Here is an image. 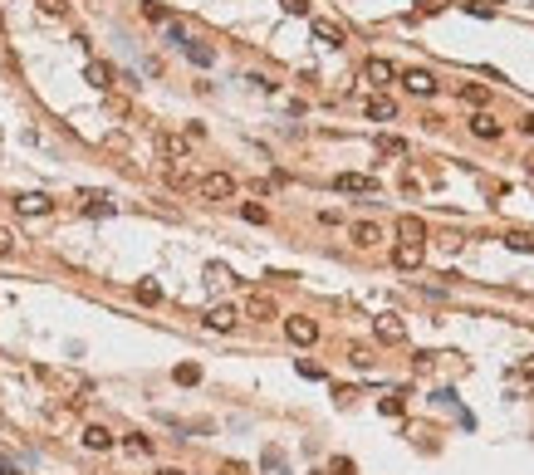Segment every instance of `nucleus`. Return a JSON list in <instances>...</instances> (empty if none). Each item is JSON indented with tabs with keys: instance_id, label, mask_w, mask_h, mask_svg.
I'll return each instance as SVG.
<instances>
[{
	"instance_id": "1",
	"label": "nucleus",
	"mask_w": 534,
	"mask_h": 475,
	"mask_svg": "<svg viewBox=\"0 0 534 475\" xmlns=\"http://www.w3.org/2000/svg\"><path fill=\"white\" fill-rule=\"evenodd\" d=\"M196 191H201L206 201H231V196H236V177H231V172H206V177L196 182Z\"/></svg>"
},
{
	"instance_id": "2",
	"label": "nucleus",
	"mask_w": 534,
	"mask_h": 475,
	"mask_svg": "<svg viewBox=\"0 0 534 475\" xmlns=\"http://www.w3.org/2000/svg\"><path fill=\"white\" fill-rule=\"evenodd\" d=\"M285 338H289L294 348H309V343H318V324L304 319V313H294V319H285Z\"/></svg>"
},
{
	"instance_id": "3",
	"label": "nucleus",
	"mask_w": 534,
	"mask_h": 475,
	"mask_svg": "<svg viewBox=\"0 0 534 475\" xmlns=\"http://www.w3.org/2000/svg\"><path fill=\"white\" fill-rule=\"evenodd\" d=\"M421 260H426V240H397V250H392L397 270H421Z\"/></svg>"
},
{
	"instance_id": "4",
	"label": "nucleus",
	"mask_w": 534,
	"mask_h": 475,
	"mask_svg": "<svg viewBox=\"0 0 534 475\" xmlns=\"http://www.w3.org/2000/svg\"><path fill=\"white\" fill-rule=\"evenodd\" d=\"M245 319L270 324V319H280V304H275L270 294H250V299H245Z\"/></svg>"
},
{
	"instance_id": "5",
	"label": "nucleus",
	"mask_w": 534,
	"mask_h": 475,
	"mask_svg": "<svg viewBox=\"0 0 534 475\" xmlns=\"http://www.w3.org/2000/svg\"><path fill=\"white\" fill-rule=\"evenodd\" d=\"M372 333H378L383 343H402V338H407V324L397 319V313H378V319H372Z\"/></svg>"
},
{
	"instance_id": "6",
	"label": "nucleus",
	"mask_w": 534,
	"mask_h": 475,
	"mask_svg": "<svg viewBox=\"0 0 534 475\" xmlns=\"http://www.w3.org/2000/svg\"><path fill=\"white\" fill-rule=\"evenodd\" d=\"M236 324H240V313H236L231 304H211V309H206V329H216V333H231Z\"/></svg>"
},
{
	"instance_id": "7",
	"label": "nucleus",
	"mask_w": 534,
	"mask_h": 475,
	"mask_svg": "<svg viewBox=\"0 0 534 475\" xmlns=\"http://www.w3.org/2000/svg\"><path fill=\"white\" fill-rule=\"evenodd\" d=\"M15 211H20V216H49L55 201H49L44 191H25V196H15Z\"/></svg>"
},
{
	"instance_id": "8",
	"label": "nucleus",
	"mask_w": 534,
	"mask_h": 475,
	"mask_svg": "<svg viewBox=\"0 0 534 475\" xmlns=\"http://www.w3.org/2000/svg\"><path fill=\"white\" fill-rule=\"evenodd\" d=\"M402 88L417 93V98H432V93H437V79L426 74V69H407V74H402Z\"/></svg>"
},
{
	"instance_id": "9",
	"label": "nucleus",
	"mask_w": 534,
	"mask_h": 475,
	"mask_svg": "<svg viewBox=\"0 0 534 475\" xmlns=\"http://www.w3.org/2000/svg\"><path fill=\"white\" fill-rule=\"evenodd\" d=\"M334 186L348 191V196H368V191H372V177H363V172H338Z\"/></svg>"
},
{
	"instance_id": "10",
	"label": "nucleus",
	"mask_w": 534,
	"mask_h": 475,
	"mask_svg": "<svg viewBox=\"0 0 534 475\" xmlns=\"http://www.w3.org/2000/svg\"><path fill=\"white\" fill-rule=\"evenodd\" d=\"M79 441H84L88 451H108V446H113V432H108V427H98V421H88Z\"/></svg>"
},
{
	"instance_id": "11",
	"label": "nucleus",
	"mask_w": 534,
	"mask_h": 475,
	"mask_svg": "<svg viewBox=\"0 0 534 475\" xmlns=\"http://www.w3.org/2000/svg\"><path fill=\"white\" fill-rule=\"evenodd\" d=\"M363 79L378 88V84H392V79H397V69H392L388 59H368V64H363Z\"/></svg>"
},
{
	"instance_id": "12",
	"label": "nucleus",
	"mask_w": 534,
	"mask_h": 475,
	"mask_svg": "<svg viewBox=\"0 0 534 475\" xmlns=\"http://www.w3.org/2000/svg\"><path fill=\"white\" fill-rule=\"evenodd\" d=\"M314 39L338 49V44H343V25H338V20H314Z\"/></svg>"
},
{
	"instance_id": "13",
	"label": "nucleus",
	"mask_w": 534,
	"mask_h": 475,
	"mask_svg": "<svg viewBox=\"0 0 534 475\" xmlns=\"http://www.w3.org/2000/svg\"><path fill=\"white\" fill-rule=\"evenodd\" d=\"M368 118L392 123V118H397V103H392V98H383V93H372V98H368Z\"/></svg>"
},
{
	"instance_id": "14",
	"label": "nucleus",
	"mask_w": 534,
	"mask_h": 475,
	"mask_svg": "<svg viewBox=\"0 0 534 475\" xmlns=\"http://www.w3.org/2000/svg\"><path fill=\"white\" fill-rule=\"evenodd\" d=\"M470 133H475L480 142H495V137H500V123H495L490 113H475V118H470Z\"/></svg>"
},
{
	"instance_id": "15",
	"label": "nucleus",
	"mask_w": 534,
	"mask_h": 475,
	"mask_svg": "<svg viewBox=\"0 0 534 475\" xmlns=\"http://www.w3.org/2000/svg\"><path fill=\"white\" fill-rule=\"evenodd\" d=\"M84 79H88L93 88H113V64H103V59H93V64L84 69Z\"/></svg>"
},
{
	"instance_id": "16",
	"label": "nucleus",
	"mask_w": 534,
	"mask_h": 475,
	"mask_svg": "<svg viewBox=\"0 0 534 475\" xmlns=\"http://www.w3.org/2000/svg\"><path fill=\"white\" fill-rule=\"evenodd\" d=\"M456 93H461V103H470V108H486V103H490V88H486V84H461Z\"/></svg>"
},
{
	"instance_id": "17",
	"label": "nucleus",
	"mask_w": 534,
	"mask_h": 475,
	"mask_svg": "<svg viewBox=\"0 0 534 475\" xmlns=\"http://www.w3.org/2000/svg\"><path fill=\"white\" fill-rule=\"evenodd\" d=\"M397 240H426V221L421 216H402L397 221Z\"/></svg>"
},
{
	"instance_id": "18",
	"label": "nucleus",
	"mask_w": 534,
	"mask_h": 475,
	"mask_svg": "<svg viewBox=\"0 0 534 475\" xmlns=\"http://www.w3.org/2000/svg\"><path fill=\"white\" fill-rule=\"evenodd\" d=\"M157 152L172 157V162H182V157H187V142H182V137H172V133H157Z\"/></svg>"
},
{
	"instance_id": "19",
	"label": "nucleus",
	"mask_w": 534,
	"mask_h": 475,
	"mask_svg": "<svg viewBox=\"0 0 534 475\" xmlns=\"http://www.w3.org/2000/svg\"><path fill=\"white\" fill-rule=\"evenodd\" d=\"M383 240V231L378 226H372V221H358L353 226V245H363V250H372V245H378Z\"/></svg>"
},
{
	"instance_id": "20",
	"label": "nucleus",
	"mask_w": 534,
	"mask_h": 475,
	"mask_svg": "<svg viewBox=\"0 0 534 475\" xmlns=\"http://www.w3.org/2000/svg\"><path fill=\"white\" fill-rule=\"evenodd\" d=\"M378 152H383V157H407V142L392 137V133H383V137H378Z\"/></svg>"
},
{
	"instance_id": "21",
	"label": "nucleus",
	"mask_w": 534,
	"mask_h": 475,
	"mask_svg": "<svg viewBox=\"0 0 534 475\" xmlns=\"http://www.w3.org/2000/svg\"><path fill=\"white\" fill-rule=\"evenodd\" d=\"M172 378H177L182 387H196V382H201V367H196V362H177V373H172Z\"/></svg>"
},
{
	"instance_id": "22",
	"label": "nucleus",
	"mask_w": 534,
	"mask_h": 475,
	"mask_svg": "<svg viewBox=\"0 0 534 475\" xmlns=\"http://www.w3.org/2000/svg\"><path fill=\"white\" fill-rule=\"evenodd\" d=\"M142 15L152 20V25H167L172 15H167V6H162V0H142Z\"/></svg>"
},
{
	"instance_id": "23",
	"label": "nucleus",
	"mask_w": 534,
	"mask_h": 475,
	"mask_svg": "<svg viewBox=\"0 0 534 475\" xmlns=\"http://www.w3.org/2000/svg\"><path fill=\"white\" fill-rule=\"evenodd\" d=\"M123 451H133V456H152V441H147L142 432H133V436H123Z\"/></svg>"
},
{
	"instance_id": "24",
	"label": "nucleus",
	"mask_w": 534,
	"mask_h": 475,
	"mask_svg": "<svg viewBox=\"0 0 534 475\" xmlns=\"http://www.w3.org/2000/svg\"><path fill=\"white\" fill-rule=\"evenodd\" d=\"M505 245L524 255V250H534V231H510V235H505Z\"/></svg>"
},
{
	"instance_id": "25",
	"label": "nucleus",
	"mask_w": 534,
	"mask_h": 475,
	"mask_svg": "<svg viewBox=\"0 0 534 475\" xmlns=\"http://www.w3.org/2000/svg\"><path fill=\"white\" fill-rule=\"evenodd\" d=\"M133 294H137V304H162V289H157L152 280H142V284H137Z\"/></svg>"
},
{
	"instance_id": "26",
	"label": "nucleus",
	"mask_w": 534,
	"mask_h": 475,
	"mask_svg": "<svg viewBox=\"0 0 534 475\" xmlns=\"http://www.w3.org/2000/svg\"><path fill=\"white\" fill-rule=\"evenodd\" d=\"M240 216H245V221H255V226H265V221H270V211L255 206V201H245V206H240Z\"/></svg>"
},
{
	"instance_id": "27",
	"label": "nucleus",
	"mask_w": 534,
	"mask_h": 475,
	"mask_svg": "<svg viewBox=\"0 0 534 475\" xmlns=\"http://www.w3.org/2000/svg\"><path fill=\"white\" fill-rule=\"evenodd\" d=\"M55 382H59V387H64V392H88V382H84V378H79V373H59V378H55Z\"/></svg>"
},
{
	"instance_id": "28",
	"label": "nucleus",
	"mask_w": 534,
	"mask_h": 475,
	"mask_svg": "<svg viewBox=\"0 0 534 475\" xmlns=\"http://www.w3.org/2000/svg\"><path fill=\"white\" fill-rule=\"evenodd\" d=\"M187 59L206 69V64H211V59H216V55H211V49H206V44H187Z\"/></svg>"
},
{
	"instance_id": "29",
	"label": "nucleus",
	"mask_w": 534,
	"mask_h": 475,
	"mask_svg": "<svg viewBox=\"0 0 534 475\" xmlns=\"http://www.w3.org/2000/svg\"><path fill=\"white\" fill-rule=\"evenodd\" d=\"M348 362H353V367H363V373H368V367H372V353H368V348H348Z\"/></svg>"
},
{
	"instance_id": "30",
	"label": "nucleus",
	"mask_w": 534,
	"mask_h": 475,
	"mask_svg": "<svg viewBox=\"0 0 534 475\" xmlns=\"http://www.w3.org/2000/svg\"><path fill=\"white\" fill-rule=\"evenodd\" d=\"M167 39H172V44H191V39H187V25H182V20H167Z\"/></svg>"
},
{
	"instance_id": "31",
	"label": "nucleus",
	"mask_w": 534,
	"mask_h": 475,
	"mask_svg": "<svg viewBox=\"0 0 534 475\" xmlns=\"http://www.w3.org/2000/svg\"><path fill=\"white\" fill-rule=\"evenodd\" d=\"M206 280H211V284H231V270H226V265H206Z\"/></svg>"
},
{
	"instance_id": "32",
	"label": "nucleus",
	"mask_w": 534,
	"mask_h": 475,
	"mask_svg": "<svg viewBox=\"0 0 534 475\" xmlns=\"http://www.w3.org/2000/svg\"><path fill=\"white\" fill-rule=\"evenodd\" d=\"M383 411H388V416H402V392H392V397H383Z\"/></svg>"
},
{
	"instance_id": "33",
	"label": "nucleus",
	"mask_w": 534,
	"mask_h": 475,
	"mask_svg": "<svg viewBox=\"0 0 534 475\" xmlns=\"http://www.w3.org/2000/svg\"><path fill=\"white\" fill-rule=\"evenodd\" d=\"M39 10H44V15H64L69 6H64V0H39Z\"/></svg>"
},
{
	"instance_id": "34",
	"label": "nucleus",
	"mask_w": 534,
	"mask_h": 475,
	"mask_svg": "<svg viewBox=\"0 0 534 475\" xmlns=\"http://www.w3.org/2000/svg\"><path fill=\"white\" fill-rule=\"evenodd\" d=\"M280 6H285L289 15H309V0H280Z\"/></svg>"
},
{
	"instance_id": "35",
	"label": "nucleus",
	"mask_w": 534,
	"mask_h": 475,
	"mask_svg": "<svg viewBox=\"0 0 534 475\" xmlns=\"http://www.w3.org/2000/svg\"><path fill=\"white\" fill-rule=\"evenodd\" d=\"M167 182H172V186H187V182H191V177H187V172H182V167H167Z\"/></svg>"
},
{
	"instance_id": "36",
	"label": "nucleus",
	"mask_w": 534,
	"mask_h": 475,
	"mask_svg": "<svg viewBox=\"0 0 534 475\" xmlns=\"http://www.w3.org/2000/svg\"><path fill=\"white\" fill-rule=\"evenodd\" d=\"M221 475H250V470H245L240 461H221Z\"/></svg>"
},
{
	"instance_id": "37",
	"label": "nucleus",
	"mask_w": 534,
	"mask_h": 475,
	"mask_svg": "<svg viewBox=\"0 0 534 475\" xmlns=\"http://www.w3.org/2000/svg\"><path fill=\"white\" fill-rule=\"evenodd\" d=\"M0 255H15V235L10 231H0Z\"/></svg>"
},
{
	"instance_id": "38",
	"label": "nucleus",
	"mask_w": 534,
	"mask_h": 475,
	"mask_svg": "<svg viewBox=\"0 0 534 475\" xmlns=\"http://www.w3.org/2000/svg\"><path fill=\"white\" fill-rule=\"evenodd\" d=\"M441 6H446V0H417V10H426V15H437Z\"/></svg>"
},
{
	"instance_id": "39",
	"label": "nucleus",
	"mask_w": 534,
	"mask_h": 475,
	"mask_svg": "<svg viewBox=\"0 0 534 475\" xmlns=\"http://www.w3.org/2000/svg\"><path fill=\"white\" fill-rule=\"evenodd\" d=\"M334 475H353V461H348V456H338V461H334Z\"/></svg>"
},
{
	"instance_id": "40",
	"label": "nucleus",
	"mask_w": 534,
	"mask_h": 475,
	"mask_svg": "<svg viewBox=\"0 0 534 475\" xmlns=\"http://www.w3.org/2000/svg\"><path fill=\"white\" fill-rule=\"evenodd\" d=\"M519 128H524V137H534V113H529V118H524Z\"/></svg>"
},
{
	"instance_id": "41",
	"label": "nucleus",
	"mask_w": 534,
	"mask_h": 475,
	"mask_svg": "<svg viewBox=\"0 0 534 475\" xmlns=\"http://www.w3.org/2000/svg\"><path fill=\"white\" fill-rule=\"evenodd\" d=\"M0 475H25V470H15V465H6V461H0Z\"/></svg>"
},
{
	"instance_id": "42",
	"label": "nucleus",
	"mask_w": 534,
	"mask_h": 475,
	"mask_svg": "<svg viewBox=\"0 0 534 475\" xmlns=\"http://www.w3.org/2000/svg\"><path fill=\"white\" fill-rule=\"evenodd\" d=\"M157 475H187V470H177V465H162V470H157Z\"/></svg>"
},
{
	"instance_id": "43",
	"label": "nucleus",
	"mask_w": 534,
	"mask_h": 475,
	"mask_svg": "<svg viewBox=\"0 0 534 475\" xmlns=\"http://www.w3.org/2000/svg\"><path fill=\"white\" fill-rule=\"evenodd\" d=\"M519 373H524V378H529V382H534V362H524V367H519Z\"/></svg>"
},
{
	"instance_id": "44",
	"label": "nucleus",
	"mask_w": 534,
	"mask_h": 475,
	"mask_svg": "<svg viewBox=\"0 0 534 475\" xmlns=\"http://www.w3.org/2000/svg\"><path fill=\"white\" fill-rule=\"evenodd\" d=\"M524 172H529V177H534V157H529V162H524Z\"/></svg>"
}]
</instances>
